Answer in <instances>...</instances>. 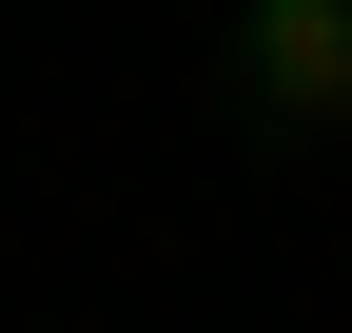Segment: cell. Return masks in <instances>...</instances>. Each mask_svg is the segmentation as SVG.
<instances>
[{"label":"cell","mask_w":352,"mask_h":333,"mask_svg":"<svg viewBox=\"0 0 352 333\" xmlns=\"http://www.w3.org/2000/svg\"><path fill=\"white\" fill-rule=\"evenodd\" d=\"M235 98L294 118V138H333L352 118V0H254L235 20Z\"/></svg>","instance_id":"1"}]
</instances>
